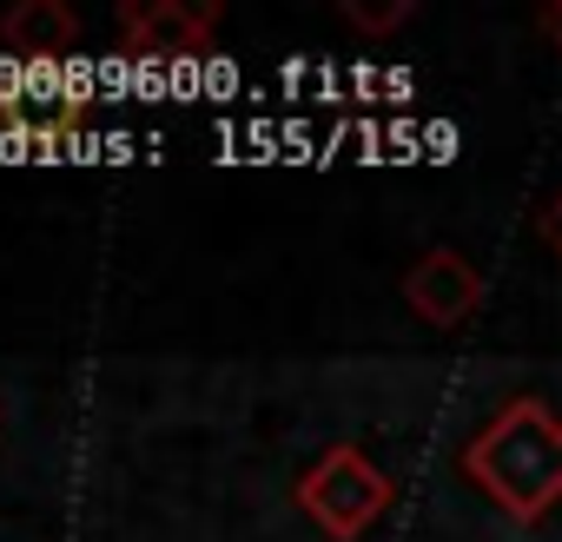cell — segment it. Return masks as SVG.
<instances>
[{
    "label": "cell",
    "instance_id": "277c9868",
    "mask_svg": "<svg viewBox=\"0 0 562 542\" xmlns=\"http://www.w3.org/2000/svg\"><path fill=\"white\" fill-rule=\"evenodd\" d=\"M212 27H218V8L212 0H146V8H126L120 14V41H126V54H139V60H186V54H205V41H212Z\"/></svg>",
    "mask_w": 562,
    "mask_h": 542
},
{
    "label": "cell",
    "instance_id": "3957f363",
    "mask_svg": "<svg viewBox=\"0 0 562 542\" xmlns=\"http://www.w3.org/2000/svg\"><path fill=\"white\" fill-rule=\"evenodd\" d=\"M490 298V285H483V271L457 251V245H430L411 271H404V305L424 318V325H437V331H457V325H470L476 318V305Z\"/></svg>",
    "mask_w": 562,
    "mask_h": 542
},
{
    "label": "cell",
    "instance_id": "52a82bcc",
    "mask_svg": "<svg viewBox=\"0 0 562 542\" xmlns=\"http://www.w3.org/2000/svg\"><path fill=\"white\" fill-rule=\"evenodd\" d=\"M549 245H555V258H562V192H555V205H549Z\"/></svg>",
    "mask_w": 562,
    "mask_h": 542
},
{
    "label": "cell",
    "instance_id": "7a4b0ae2",
    "mask_svg": "<svg viewBox=\"0 0 562 542\" xmlns=\"http://www.w3.org/2000/svg\"><path fill=\"white\" fill-rule=\"evenodd\" d=\"M391 503H397V483H391L358 443H331V450L299 476V509H305L331 542H358Z\"/></svg>",
    "mask_w": 562,
    "mask_h": 542
},
{
    "label": "cell",
    "instance_id": "5b68a950",
    "mask_svg": "<svg viewBox=\"0 0 562 542\" xmlns=\"http://www.w3.org/2000/svg\"><path fill=\"white\" fill-rule=\"evenodd\" d=\"M0 41H8L14 54H34V60H54L80 41V14L67 8V0H21V8L0 21Z\"/></svg>",
    "mask_w": 562,
    "mask_h": 542
},
{
    "label": "cell",
    "instance_id": "6da1fadb",
    "mask_svg": "<svg viewBox=\"0 0 562 542\" xmlns=\"http://www.w3.org/2000/svg\"><path fill=\"white\" fill-rule=\"evenodd\" d=\"M463 476L522 529H536L562 503V417L542 397H509L470 443Z\"/></svg>",
    "mask_w": 562,
    "mask_h": 542
},
{
    "label": "cell",
    "instance_id": "ba28073f",
    "mask_svg": "<svg viewBox=\"0 0 562 542\" xmlns=\"http://www.w3.org/2000/svg\"><path fill=\"white\" fill-rule=\"evenodd\" d=\"M542 27H549V41H555V54H562V0L549 8V21H542Z\"/></svg>",
    "mask_w": 562,
    "mask_h": 542
},
{
    "label": "cell",
    "instance_id": "8992f818",
    "mask_svg": "<svg viewBox=\"0 0 562 542\" xmlns=\"http://www.w3.org/2000/svg\"><path fill=\"white\" fill-rule=\"evenodd\" d=\"M345 21L364 27V34H391L411 21V0H384V8H371V0H345Z\"/></svg>",
    "mask_w": 562,
    "mask_h": 542
}]
</instances>
